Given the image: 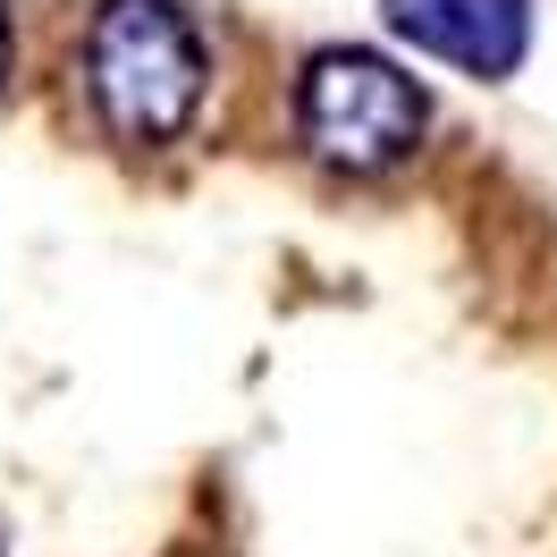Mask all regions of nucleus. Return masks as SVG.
I'll list each match as a JSON object with an SVG mask.
<instances>
[{"mask_svg": "<svg viewBox=\"0 0 557 557\" xmlns=\"http://www.w3.org/2000/svg\"><path fill=\"white\" fill-rule=\"evenodd\" d=\"M76 102L119 152H177L211 102V42L177 0H94L76 35Z\"/></svg>", "mask_w": 557, "mask_h": 557, "instance_id": "nucleus-1", "label": "nucleus"}, {"mask_svg": "<svg viewBox=\"0 0 557 557\" xmlns=\"http://www.w3.org/2000/svg\"><path fill=\"white\" fill-rule=\"evenodd\" d=\"M287 127L305 161L330 177H388L431 144V85L397 51L372 42H321L287 85Z\"/></svg>", "mask_w": 557, "mask_h": 557, "instance_id": "nucleus-2", "label": "nucleus"}, {"mask_svg": "<svg viewBox=\"0 0 557 557\" xmlns=\"http://www.w3.org/2000/svg\"><path fill=\"white\" fill-rule=\"evenodd\" d=\"M381 26L473 85H507L532 60L541 0H381Z\"/></svg>", "mask_w": 557, "mask_h": 557, "instance_id": "nucleus-3", "label": "nucleus"}, {"mask_svg": "<svg viewBox=\"0 0 557 557\" xmlns=\"http://www.w3.org/2000/svg\"><path fill=\"white\" fill-rule=\"evenodd\" d=\"M9 76H17V9L0 0V94H9Z\"/></svg>", "mask_w": 557, "mask_h": 557, "instance_id": "nucleus-4", "label": "nucleus"}, {"mask_svg": "<svg viewBox=\"0 0 557 557\" xmlns=\"http://www.w3.org/2000/svg\"><path fill=\"white\" fill-rule=\"evenodd\" d=\"M0 557H9V549H0Z\"/></svg>", "mask_w": 557, "mask_h": 557, "instance_id": "nucleus-5", "label": "nucleus"}]
</instances>
